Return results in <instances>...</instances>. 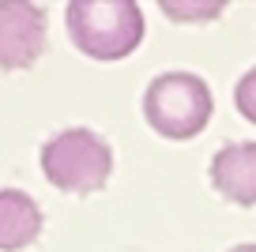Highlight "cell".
<instances>
[{
    "instance_id": "cell-9",
    "label": "cell",
    "mask_w": 256,
    "mask_h": 252,
    "mask_svg": "<svg viewBox=\"0 0 256 252\" xmlns=\"http://www.w3.org/2000/svg\"><path fill=\"white\" fill-rule=\"evenodd\" d=\"M230 252H256V244H234Z\"/></svg>"
},
{
    "instance_id": "cell-3",
    "label": "cell",
    "mask_w": 256,
    "mask_h": 252,
    "mask_svg": "<svg viewBox=\"0 0 256 252\" xmlns=\"http://www.w3.org/2000/svg\"><path fill=\"white\" fill-rule=\"evenodd\" d=\"M144 113L151 128L166 140H192L211 120V90L200 76L166 72L147 87Z\"/></svg>"
},
{
    "instance_id": "cell-6",
    "label": "cell",
    "mask_w": 256,
    "mask_h": 252,
    "mask_svg": "<svg viewBox=\"0 0 256 252\" xmlns=\"http://www.w3.org/2000/svg\"><path fill=\"white\" fill-rule=\"evenodd\" d=\"M42 234V211L26 192L0 188V252H19Z\"/></svg>"
},
{
    "instance_id": "cell-2",
    "label": "cell",
    "mask_w": 256,
    "mask_h": 252,
    "mask_svg": "<svg viewBox=\"0 0 256 252\" xmlns=\"http://www.w3.org/2000/svg\"><path fill=\"white\" fill-rule=\"evenodd\" d=\"M113 150L90 128H64L42 147V174L72 196H90L110 181Z\"/></svg>"
},
{
    "instance_id": "cell-8",
    "label": "cell",
    "mask_w": 256,
    "mask_h": 252,
    "mask_svg": "<svg viewBox=\"0 0 256 252\" xmlns=\"http://www.w3.org/2000/svg\"><path fill=\"white\" fill-rule=\"evenodd\" d=\"M234 98H238V110L256 124V68L241 76V83H238V90H234Z\"/></svg>"
},
{
    "instance_id": "cell-7",
    "label": "cell",
    "mask_w": 256,
    "mask_h": 252,
    "mask_svg": "<svg viewBox=\"0 0 256 252\" xmlns=\"http://www.w3.org/2000/svg\"><path fill=\"white\" fill-rule=\"evenodd\" d=\"M222 0H208V4H184V0H162V12L170 19H181V23H208L222 12Z\"/></svg>"
},
{
    "instance_id": "cell-4",
    "label": "cell",
    "mask_w": 256,
    "mask_h": 252,
    "mask_svg": "<svg viewBox=\"0 0 256 252\" xmlns=\"http://www.w3.org/2000/svg\"><path fill=\"white\" fill-rule=\"evenodd\" d=\"M46 49V12L26 0H0V68H30Z\"/></svg>"
},
{
    "instance_id": "cell-1",
    "label": "cell",
    "mask_w": 256,
    "mask_h": 252,
    "mask_svg": "<svg viewBox=\"0 0 256 252\" xmlns=\"http://www.w3.org/2000/svg\"><path fill=\"white\" fill-rule=\"evenodd\" d=\"M68 34L94 60H120L144 42V12L132 0H72Z\"/></svg>"
},
{
    "instance_id": "cell-5",
    "label": "cell",
    "mask_w": 256,
    "mask_h": 252,
    "mask_svg": "<svg viewBox=\"0 0 256 252\" xmlns=\"http://www.w3.org/2000/svg\"><path fill=\"white\" fill-rule=\"evenodd\" d=\"M211 184L230 204L256 207V143H226L211 158Z\"/></svg>"
}]
</instances>
